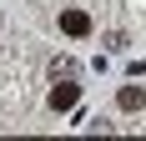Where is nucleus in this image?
Masks as SVG:
<instances>
[{"label": "nucleus", "instance_id": "obj_4", "mask_svg": "<svg viewBox=\"0 0 146 141\" xmlns=\"http://www.w3.org/2000/svg\"><path fill=\"white\" fill-rule=\"evenodd\" d=\"M50 76H56V81H60V76H76V61L71 56H56V61H50Z\"/></svg>", "mask_w": 146, "mask_h": 141}, {"label": "nucleus", "instance_id": "obj_3", "mask_svg": "<svg viewBox=\"0 0 146 141\" xmlns=\"http://www.w3.org/2000/svg\"><path fill=\"white\" fill-rule=\"evenodd\" d=\"M116 106H121V111H141V106H146V86H121V91H116Z\"/></svg>", "mask_w": 146, "mask_h": 141}, {"label": "nucleus", "instance_id": "obj_1", "mask_svg": "<svg viewBox=\"0 0 146 141\" xmlns=\"http://www.w3.org/2000/svg\"><path fill=\"white\" fill-rule=\"evenodd\" d=\"M76 101H81V86H76L71 76H60V81L50 86V111H71Z\"/></svg>", "mask_w": 146, "mask_h": 141}, {"label": "nucleus", "instance_id": "obj_2", "mask_svg": "<svg viewBox=\"0 0 146 141\" xmlns=\"http://www.w3.org/2000/svg\"><path fill=\"white\" fill-rule=\"evenodd\" d=\"M60 30H66L71 41H86L91 35V15L86 10H60Z\"/></svg>", "mask_w": 146, "mask_h": 141}]
</instances>
